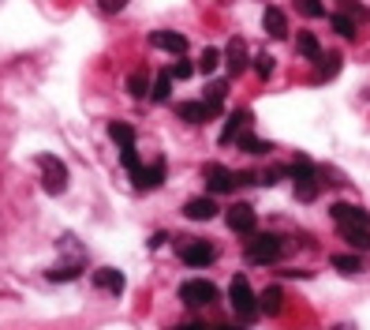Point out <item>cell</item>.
Segmentation results:
<instances>
[{
	"label": "cell",
	"mask_w": 370,
	"mask_h": 330,
	"mask_svg": "<svg viewBox=\"0 0 370 330\" xmlns=\"http://www.w3.org/2000/svg\"><path fill=\"white\" fill-rule=\"evenodd\" d=\"M262 26H266V34H270V38H288V15H284L281 8H266Z\"/></svg>",
	"instance_id": "2e32d148"
},
{
	"label": "cell",
	"mask_w": 370,
	"mask_h": 330,
	"mask_svg": "<svg viewBox=\"0 0 370 330\" xmlns=\"http://www.w3.org/2000/svg\"><path fill=\"white\" fill-rule=\"evenodd\" d=\"M337 4H340V12H344V15H351V19H355V23H367V8L363 4H359V0H337Z\"/></svg>",
	"instance_id": "4dcf8cb0"
},
{
	"label": "cell",
	"mask_w": 370,
	"mask_h": 330,
	"mask_svg": "<svg viewBox=\"0 0 370 330\" xmlns=\"http://www.w3.org/2000/svg\"><path fill=\"white\" fill-rule=\"evenodd\" d=\"M214 244H206V241H198V244H183L180 248V259L187 263V267H206V263H214Z\"/></svg>",
	"instance_id": "8fae6325"
},
{
	"label": "cell",
	"mask_w": 370,
	"mask_h": 330,
	"mask_svg": "<svg viewBox=\"0 0 370 330\" xmlns=\"http://www.w3.org/2000/svg\"><path fill=\"white\" fill-rule=\"evenodd\" d=\"M255 71H258L262 79L273 76V57H270V53H258V57H255Z\"/></svg>",
	"instance_id": "1f68e13d"
},
{
	"label": "cell",
	"mask_w": 370,
	"mask_h": 330,
	"mask_svg": "<svg viewBox=\"0 0 370 330\" xmlns=\"http://www.w3.org/2000/svg\"><path fill=\"white\" fill-rule=\"evenodd\" d=\"M236 143H239V150H243V154H270V150H273V143L258 139V135H247V132L239 135Z\"/></svg>",
	"instance_id": "7402d4cb"
},
{
	"label": "cell",
	"mask_w": 370,
	"mask_h": 330,
	"mask_svg": "<svg viewBox=\"0 0 370 330\" xmlns=\"http://www.w3.org/2000/svg\"><path fill=\"white\" fill-rule=\"evenodd\" d=\"M318 60H322V64H318V76H314L318 82H326V79H333V76H337V71H340V57H337V53H329V57H326V53H322Z\"/></svg>",
	"instance_id": "d4e9b609"
},
{
	"label": "cell",
	"mask_w": 370,
	"mask_h": 330,
	"mask_svg": "<svg viewBox=\"0 0 370 330\" xmlns=\"http://www.w3.org/2000/svg\"><path fill=\"white\" fill-rule=\"evenodd\" d=\"M191 76H195V64L191 60H176L172 64V79H191Z\"/></svg>",
	"instance_id": "836d02e7"
},
{
	"label": "cell",
	"mask_w": 370,
	"mask_h": 330,
	"mask_svg": "<svg viewBox=\"0 0 370 330\" xmlns=\"http://www.w3.org/2000/svg\"><path fill=\"white\" fill-rule=\"evenodd\" d=\"M165 241H172V236H169V233H154V241H150V248H161Z\"/></svg>",
	"instance_id": "8d00e7d4"
},
{
	"label": "cell",
	"mask_w": 370,
	"mask_h": 330,
	"mask_svg": "<svg viewBox=\"0 0 370 330\" xmlns=\"http://www.w3.org/2000/svg\"><path fill=\"white\" fill-rule=\"evenodd\" d=\"M333 330H351V327H348V323H340V327H333Z\"/></svg>",
	"instance_id": "ab89813d"
},
{
	"label": "cell",
	"mask_w": 370,
	"mask_h": 330,
	"mask_svg": "<svg viewBox=\"0 0 370 330\" xmlns=\"http://www.w3.org/2000/svg\"><path fill=\"white\" fill-rule=\"evenodd\" d=\"M127 94L131 98H150V76H146V68H138L127 76Z\"/></svg>",
	"instance_id": "ac0fdd59"
},
{
	"label": "cell",
	"mask_w": 370,
	"mask_h": 330,
	"mask_svg": "<svg viewBox=\"0 0 370 330\" xmlns=\"http://www.w3.org/2000/svg\"><path fill=\"white\" fill-rule=\"evenodd\" d=\"M333 267H337L340 274H359V270H363V259H359V255H351V252H344V255H333Z\"/></svg>",
	"instance_id": "4316f807"
},
{
	"label": "cell",
	"mask_w": 370,
	"mask_h": 330,
	"mask_svg": "<svg viewBox=\"0 0 370 330\" xmlns=\"http://www.w3.org/2000/svg\"><path fill=\"white\" fill-rule=\"evenodd\" d=\"M225 94H228V82H210L206 87V105L214 109L217 116H221V105H225Z\"/></svg>",
	"instance_id": "cb8c5ba5"
},
{
	"label": "cell",
	"mask_w": 370,
	"mask_h": 330,
	"mask_svg": "<svg viewBox=\"0 0 370 330\" xmlns=\"http://www.w3.org/2000/svg\"><path fill=\"white\" fill-rule=\"evenodd\" d=\"M295 49H299L307 60H318V57H322V45H318V38H314L311 31H299V34H295Z\"/></svg>",
	"instance_id": "d6986e66"
},
{
	"label": "cell",
	"mask_w": 370,
	"mask_h": 330,
	"mask_svg": "<svg viewBox=\"0 0 370 330\" xmlns=\"http://www.w3.org/2000/svg\"><path fill=\"white\" fill-rule=\"evenodd\" d=\"M180 300L187 308H206V304H214V300H217V286H214V281H206V278H191V281H183V286H180Z\"/></svg>",
	"instance_id": "7a4b0ae2"
},
{
	"label": "cell",
	"mask_w": 370,
	"mask_h": 330,
	"mask_svg": "<svg viewBox=\"0 0 370 330\" xmlns=\"http://www.w3.org/2000/svg\"><path fill=\"white\" fill-rule=\"evenodd\" d=\"M318 191H322V180H318V173H314V177H303V180H295V199H299V203H311V199H318Z\"/></svg>",
	"instance_id": "e0dca14e"
},
{
	"label": "cell",
	"mask_w": 370,
	"mask_h": 330,
	"mask_svg": "<svg viewBox=\"0 0 370 330\" xmlns=\"http://www.w3.org/2000/svg\"><path fill=\"white\" fill-rule=\"evenodd\" d=\"M329 214H333V222H337L340 229H344V225L370 229V214H367L363 207H351V203H333V207H329Z\"/></svg>",
	"instance_id": "8992f818"
},
{
	"label": "cell",
	"mask_w": 370,
	"mask_h": 330,
	"mask_svg": "<svg viewBox=\"0 0 370 330\" xmlns=\"http://www.w3.org/2000/svg\"><path fill=\"white\" fill-rule=\"evenodd\" d=\"M150 45H154V49H165V53H176V57H183V53H187V38H183V34H176V31H154L150 34Z\"/></svg>",
	"instance_id": "7c38bea8"
},
{
	"label": "cell",
	"mask_w": 370,
	"mask_h": 330,
	"mask_svg": "<svg viewBox=\"0 0 370 330\" xmlns=\"http://www.w3.org/2000/svg\"><path fill=\"white\" fill-rule=\"evenodd\" d=\"M120 162H124L127 165V169H138V154H135V146H120Z\"/></svg>",
	"instance_id": "e575fe53"
},
{
	"label": "cell",
	"mask_w": 370,
	"mask_h": 330,
	"mask_svg": "<svg viewBox=\"0 0 370 330\" xmlns=\"http://www.w3.org/2000/svg\"><path fill=\"white\" fill-rule=\"evenodd\" d=\"M247 124H251V109H236V113L225 121V132H221V146H232L239 135L247 132Z\"/></svg>",
	"instance_id": "30bf717a"
},
{
	"label": "cell",
	"mask_w": 370,
	"mask_h": 330,
	"mask_svg": "<svg viewBox=\"0 0 370 330\" xmlns=\"http://www.w3.org/2000/svg\"><path fill=\"white\" fill-rule=\"evenodd\" d=\"M281 308H284L281 286H266L262 293H258V311H262V315H281Z\"/></svg>",
	"instance_id": "9a60e30c"
},
{
	"label": "cell",
	"mask_w": 370,
	"mask_h": 330,
	"mask_svg": "<svg viewBox=\"0 0 370 330\" xmlns=\"http://www.w3.org/2000/svg\"><path fill=\"white\" fill-rule=\"evenodd\" d=\"M176 116L187 124H206V121H217V113L206 105V98H195V102H180L176 105Z\"/></svg>",
	"instance_id": "52a82bcc"
},
{
	"label": "cell",
	"mask_w": 370,
	"mask_h": 330,
	"mask_svg": "<svg viewBox=\"0 0 370 330\" xmlns=\"http://www.w3.org/2000/svg\"><path fill=\"white\" fill-rule=\"evenodd\" d=\"M281 252H284V241H281V236H273V233H258L243 248L247 263H277V259H281Z\"/></svg>",
	"instance_id": "6da1fadb"
},
{
	"label": "cell",
	"mask_w": 370,
	"mask_h": 330,
	"mask_svg": "<svg viewBox=\"0 0 370 330\" xmlns=\"http://www.w3.org/2000/svg\"><path fill=\"white\" fill-rule=\"evenodd\" d=\"M214 330H243V327H236V323H221V327H214Z\"/></svg>",
	"instance_id": "f35d334b"
},
{
	"label": "cell",
	"mask_w": 370,
	"mask_h": 330,
	"mask_svg": "<svg viewBox=\"0 0 370 330\" xmlns=\"http://www.w3.org/2000/svg\"><path fill=\"white\" fill-rule=\"evenodd\" d=\"M344 233V241L355 248V252H370V229H359V225H344L340 229Z\"/></svg>",
	"instance_id": "ffe728a7"
},
{
	"label": "cell",
	"mask_w": 370,
	"mask_h": 330,
	"mask_svg": "<svg viewBox=\"0 0 370 330\" xmlns=\"http://www.w3.org/2000/svg\"><path fill=\"white\" fill-rule=\"evenodd\" d=\"M38 165L45 169V180H41L45 191H49V196H64V188H68V169H64V162L53 158V154H41Z\"/></svg>",
	"instance_id": "277c9868"
},
{
	"label": "cell",
	"mask_w": 370,
	"mask_h": 330,
	"mask_svg": "<svg viewBox=\"0 0 370 330\" xmlns=\"http://www.w3.org/2000/svg\"><path fill=\"white\" fill-rule=\"evenodd\" d=\"M109 135H113L120 146H135V128L127 121H113V124H109Z\"/></svg>",
	"instance_id": "603a6c76"
},
{
	"label": "cell",
	"mask_w": 370,
	"mask_h": 330,
	"mask_svg": "<svg viewBox=\"0 0 370 330\" xmlns=\"http://www.w3.org/2000/svg\"><path fill=\"white\" fill-rule=\"evenodd\" d=\"M228 289H232V308H236V315H239V319H255V315H258V297L251 293V286H247L243 274H236Z\"/></svg>",
	"instance_id": "3957f363"
},
{
	"label": "cell",
	"mask_w": 370,
	"mask_h": 330,
	"mask_svg": "<svg viewBox=\"0 0 370 330\" xmlns=\"http://www.w3.org/2000/svg\"><path fill=\"white\" fill-rule=\"evenodd\" d=\"M225 218H228V229H232V233H239V236H251L255 225H258L255 207H247V203H232Z\"/></svg>",
	"instance_id": "5b68a950"
},
{
	"label": "cell",
	"mask_w": 370,
	"mask_h": 330,
	"mask_svg": "<svg viewBox=\"0 0 370 330\" xmlns=\"http://www.w3.org/2000/svg\"><path fill=\"white\" fill-rule=\"evenodd\" d=\"M98 4H101V12L116 15V12H124V8H127V0H98Z\"/></svg>",
	"instance_id": "d590c367"
},
{
	"label": "cell",
	"mask_w": 370,
	"mask_h": 330,
	"mask_svg": "<svg viewBox=\"0 0 370 330\" xmlns=\"http://www.w3.org/2000/svg\"><path fill=\"white\" fill-rule=\"evenodd\" d=\"M165 180V162H154V165H138V169L131 173V184H135V191H154L157 184Z\"/></svg>",
	"instance_id": "ba28073f"
},
{
	"label": "cell",
	"mask_w": 370,
	"mask_h": 330,
	"mask_svg": "<svg viewBox=\"0 0 370 330\" xmlns=\"http://www.w3.org/2000/svg\"><path fill=\"white\" fill-rule=\"evenodd\" d=\"M295 12L307 15V19H322V15H326V4H322V0H295Z\"/></svg>",
	"instance_id": "f1b7e54d"
},
{
	"label": "cell",
	"mask_w": 370,
	"mask_h": 330,
	"mask_svg": "<svg viewBox=\"0 0 370 330\" xmlns=\"http://www.w3.org/2000/svg\"><path fill=\"white\" fill-rule=\"evenodd\" d=\"M355 19H351V15H344V12H337V15H333V31H337L340 34V38H355Z\"/></svg>",
	"instance_id": "83f0119b"
},
{
	"label": "cell",
	"mask_w": 370,
	"mask_h": 330,
	"mask_svg": "<svg viewBox=\"0 0 370 330\" xmlns=\"http://www.w3.org/2000/svg\"><path fill=\"white\" fill-rule=\"evenodd\" d=\"M206 188L214 196H225V191L236 188V173L225 169V165H206Z\"/></svg>",
	"instance_id": "9c48e42d"
},
{
	"label": "cell",
	"mask_w": 370,
	"mask_h": 330,
	"mask_svg": "<svg viewBox=\"0 0 370 330\" xmlns=\"http://www.w3.org/2000/svg\"><path fill=\"white\" fill-rule=\"evenodd\" d=\"M183 218H191V222H210V218H217V203L210 196L187 199V203H183Z\"/></svg>",
	"instance_id": "4fadbf2b"
},
{
	"label": "cell",
	"mask_w": 370,
	"mask_h": 330,
	"mask_svg": "<svg viewBox=\"0 0 370 330\" xmlns=\"http://www.w3.org/2000/svg\"><path fill=\"white\" fill-rule=\"evenodd\" d=\"M217 68H221V53H217V49H202V57H198V71H202V76H214Z\"/></svg>",
	"instance_id": "f546056e"
},
{
	"label": "cell",
	"mask_w": 370,
	"mask_h": 330,
	"mask_svg": "<svg viewBox=\"0 0 370 330\" xmlns=\"http://www.w3.org/2000/svg\"><path fill=\"white\" fill-rule=\"evenodd\" d=\"M180 330H210V327H202V323H183Z\"/></svg>",
	"instance_id": "74e56055"
},
{
	"label": "cell",
	"mask_w": 370,
	"mask_h": 330,
	"mask_svg": "<svg viewBox=\"0 0 370 330\" xmlns=\"http://www.w3.org/2000/svg\"><path fill=\"white\" fill-rule=\"evenodd\" d=\"M94 281L101 289H113V293H124V274L113 270V267H105V270H98L94 274Z\"/></svg>",
	"instance_id": "44dd1931"
},
{
	"label": "cell",
	"mask_w": 370,
	"mask_h": 330,
	"mask_svg": "<svg viewBox=\"0 0 370 330\" xmlns=\"http://www.w3.org/2000/svg\"><path fill=\"white\" fill-rule=\"evenodd\" d=\"M169 90H172V71H161L150 87V98L154 102H169Z\"/></svg>",
	"instance_id": "484cf974"
},
{
	"label": "cell",
	"mask_w": 370,
	"mask_h": 330,
	"mask_svg": "<svg viewBox=\"0 0 370 330\" xmlns=\"http://www.w3.org/2000/svg\"><path fill=\"white\" fill-rule=\"evenodd\" d=\"M79 278V267H57L49 270V281H75Z\"/></svg>",
	"instance_id": "d6a6232c"
},
{
	"label": "cell",
	"mask_w": 370,
	"mask_h": 330,
	"mask_svg": "<svg viewBox=\"0 0 370 330\" xmlns=\"http://www.w3.org/2000/svg\"><path fill=\"white\" fill-rule=\"evenodd\" d=\"M247 45L243 38H232L228 42V49H225V64H228V76H239V71H247Z\"/></svg>",
	"instance_id": "5bb4252c"
}]
</instances>
